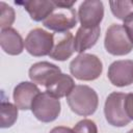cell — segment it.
Returning <instances> with one entry per match:
<instances>
[{
  "mask_svg": "<svg viewBox=\"0 0 133 133\" xmlns=\"http://www.w3.org/2000/svg\"><path fill=\"white\" fill-rule=\"evenodd\" d=\"M66 102L73 112L78 115L87 116L92 114L99 104L98 95L87 85H76L66 97Z\"/></svg>",
  "mask_w": 133,
  "mask_h": 133,
  "instance_id": "obj_1",
  "label": "cell"
},
{
  "mask_svg": "<svg viewBox=\"0 0 133 133\" xmlns=\"http://www.w3.org/2000/svg\"><path fill=\"white\" fill-rule=\"evenodd\" d=\"M103 64L100 58L94 54L81 53L70 63L71 74L78 80L91 81L100 77Z\"/></svg>",
  "mask_w": 133,
  "mask_h": 133,
  "instance_id": "obj_2",
  "label": "cell"
},
{
  "mask_svg": "<svg viewBox=\"0 0 133 133\" xmlns=\"http://www.w3.org/2000/svg\"><path fill=\"white\" fill-rule=\"evenodd\" d=\"M104 46L108 53L115 56L126 55L133 49V44L125 28L119 24H112L107 29Z\"/></svg>",
  "mask_w": 133,
  "mask_h": 133,
  "instance_id": "obj_3",
  "label": "cell"
},
{
  "mask_svg": "<svg viewBox=\"0 0 133 133\" xmlns=\"http://www.w3.org/2000/svg\"><path fill=\"white\" fill-rule=\"evenodd\" d=\"M33 115L43 123H50L57 118L60 113V102L46 92H39L31 106Z\"/></svg>",
  "mask_w": 133,
  "mask_h": 133,
  "instance_id": "obj_4",
  "label": "cell"
},
{
  "mask_svg": "<svg viewBox=\"0 0 133 133\" xmlns=\"http://www.w3.org/2000/svg\"><path fill=\"white\" fill-rule=\"evenodd\" d=\"M126 98V94L123 92H112L110 94L104 105V113L106 121L114 127H125L127 126L131 119L128 117L125 107L124 101Z\"/></svg>",
  "mask_w": 133,
  "mask_h": 133,
  "instance_id": "obj_5",
  "label": "cell"
},
{
  "mask_svg": "<svg viewBox=\"0 0 133 133\" xmlns=\"http://www.w3.org/2000/svg\"><path fill=\"white\" fill-rule=\"evenodd\" d=\"M53 34L42 28L32 29L25 38V48L32 56L49 55L53 47Z\"/></svg>",
  "mask_w": 133,
  "mask_h": 133,
  "instance_id": "obj_6",
  "label": "cell"
},
{
  "mask_svg": "<svg viewBox=\"0 0 133 133\" xmlns=\"http://www.w3.org/2000/svg\"><path fill=\"white\" fill-rule=\"evenodd\" d=\"M78 15L73 8L56 7L50 16L43 21V25L56 32H66L77 24Z\"/></svg>",
  "mask_w": 133,
  "mask_h": 133,
  "instance_id": "obj_7",
  "label": "cell"
},
{
  "mask_svg": "<svg viewBox=\"0 0 133 133\" xmlns=\"http://www.w3.org/2000/svg\"><path fill=\"white\" fill-rule=\"evenodd\" d=\"M104 17V6L99 0L83 1L78 9V19L81 27L95 28L99 27Z\"/></svg>",
  "mask_w": 133,
  "mask_h": 133,
  "instance_id": "obj_8",
  "label": "cell"
},
{
  "mask_svg": "<svg viewBox=\"0 0 133 133\" xmlns=\"http://www.w3.org/2000/svg\"><path fill=\"white\" fill-rule=\"evenodd\" d=\"M108 79L118 87L133 83V60H116L108 69Z\"/></svg>",
  "mask_w": 133,
  "mask_h": 133,
  "instance_id": "obj_9",
  "label": "cell"
},
{
  "mask_svg": "<svg viewBox=\"0 0 133 133\" xmlns=\"http://www.w3.org/2000/svg\"><path fill=\"white\" fill-rule=\"evenodd\" d=\"M53 47L49 56L55 60L63 61L70 58L75 52L74 36L71 32H56L53 34Z\"/></svg>",
  "mask_w": 133,
  "mask_h": 133,
  "instance_id": "obj_10",
  "label": "cell"
},
{
  "mask_svg": "<svg viewBox=\"0 0 133 133\" xmlns=\"http://www.w3.org/2000/svg\"><path fill=\"white\" fill-rule=\"evenodd\" d=\"M39 92L38 87L33 82H21L14 89L12 97L15 105L22 110L31 109L32 103Z\"/></svg>",
  "mask_w": 133,
  "mask_h": 133,
  "instance_id": "obj_11",
  "label": "cell"
},
{
  "mask_svg": "<svg viewBox=\"0 0 133 133\" xmlns=\"http://www.w3.org/2000/svg\"><path fill=\"white\" fill-rule=\"evenodd\" d=\"M45 86L46 91L49 95L56 99H60L63 97H68L76 85L71 76L59 73L51 78Z\"/></svg>",
  "mask_w": 133,
  "mask_h": 133,
  "instance_id": "obj_12",
  "label": "cell"
},
{
  "mask_svg": "<svg viewBox=\"0 0 133 133\" xmlns=\"http://www.w3.org/2000/svg\"><path fill=\"white\" fill-rule=\"evenodd\" d=\"M59 73L61 72L57 65L48 61H41L31 65L29 69V78L34 84L45 86L51 78Z\"/></svg>",
  "mask_w": 133,
  "mask_h": 133,
  "instance_id": "obj_13",
  "label": "cell"
},
{
  "mask_svg": "<svg viewBox=\"0 0 133 133\" xmlns=\"http://www.w3.org/2000/svg\"><path fill=\"white\" fill-rule=\"evenodd\" d=\"M0 45L5 53L9 55H19L23 52L25 43L17 30L14 28H7L1 30Z\"/></svg>",
  "mask_w": 133,
  "mask_h": 133,
  "instance_id": "obj_14",
  "label": "cell"
},
{
  "mask_svg": "<svg viewBox=\"0 0 133 133\" xmlns=\"http://www.w3.org/2000/svg\"><path fill=\"white\" fill-rule=\"evenodd\" d=\"M100 33H101L100 26L95 28L80 27L77 30V33L74 38L75 52H78L81 54L85 50L91 48L100 37Z\"/></svg>",
  "mask_w": 133,
  "mask_h": 133,
  "instance_id": "obj_15",
  "label": "cell"
},
{
  "mask_svg": "<svg viewBox=\"0 0 133 133\" xmlns=\"http://www.w3.org/2000/svg\"><path fill=\"white\" fill-rule=\"evenodd\" d=\"M19 4L23 5L25 10L29 14L30 18L36 22L46 20L50 14L56 8L53 1H37V0H31V1H24L20 2Z\"/></svg>",
  "mask_w": 133,
  "mask_h": 133,
  "instance_id": "obj_16",
  "label": "cell"
},
{
  "mask_svg": "<svg viewBox=\"0 0 133 133\" xmlns=\"http://www.w3.org/2000/svg\"><path fill=\"white\" fill-rule=\"evenodd\" d=\"M18 118V107L9 102L2 101L0 106V126L1 128L11 127Z\"/></svg>",
  "mask_w": 133,
  "mask_h": 133,
  "instance_id": "obj_17",
  "label": "cell"
},
{
  "mask_svg": "<svg viewBox=\"0 0 133 133\" xmlns=\"http://www.w3.org/2000/svg\"><path fill=\"white\" fill-rule=\"evenodd\" d=\"M112 14L119 20H125L129 15L133 12V2L132 1H110L109 2Z\"/></svg>",
  "mask_w": 133,
  "mask_h": 133,
  "instance_id": "obj_18",
  "label": "cell"
},
{
  "mask_svg": "<svg viewBox=\"0 0 133 133\" xmlns=\"http://www.w3.org/2000/svg\"><path fill=\"white\" fill-rule=\"evenodd\" d=\"M15 21V10L4 2H0V27L2 29L10 28Z\"/></svg>",
  "mask_w": 133,
  "mask_h": 133,
  "instance_id": "obj_19",
  "label": "cell"
},
{
  "mask_svg": "<svg viewBox=\"0 0 133 133\" xmlns=\"http://www.w3.org/2000/svg\"><path fill=\"white\" fill-rule=\"evenodd\" d=\"M73 130L75 133H98V128L95 122L87 118L77 123Z\"/></svg>",
  "mask_w": 133,
  "mask_h": 133,
  "instance_id": "obj_20",
  "label": "cell"
},
{
  "mask_svg": "<svg viewBox=\"0 0 133 133\" xmlns=\"http://www.w3.org/2000/svg\"><path fill=\"white\" fill-rule=\"evenodd\" d=\"M124 107L128 117L132 121L133 119V92L126 95V98L124 101Z\"/></svg>",
  "mask_w": 133,
  "mask_h": 133,
  "instance_id": "obj_21",
  "label": "cell"
},
{
  "mask_svg": "<svg viewBox=\"0 0 133 133\" xmlns=\"http://www.w3.org/2000/svg\"><path fill=\"white\" fill-rule=\"evenodd\" d=\"M123 27L125 28L130 41L133 44V12L131 15H129L125 20H124V24Z\"/></svg>",
  "mask_w": 133,
  "mask_h": 133,
  "instance_id": "obj_22",
  "label": "cell"
},
{
  "mask_svg": "<svg viewBox=\"0 0 133 133\" xmlns=\"http://www.w3.org/2000/svg\"><path fill=\"white\" fill-rule=\"evenodd\" d=\"M56 7H62V8H72V6L76 3L75 1H53Z\"/></svg>",
  "mask_w": 133,
  "mask_h": 133,
  "instance_id": "obj_23",
  "label": "cell"
},
{
  "mask_svg": "<svg viewBox=\"0 0 133 133\" xmlns=\"http://www.w3.org/2000/svg\"><path fill=\"white\" fill-rule=\"evenodd\" d=\"M50 133H75L73 129L68 128V127H63V126H59V127H55L53 128Z\"/></svg>",
  "mask_w": 133,
  "mask_h": 133,
  "instance_id": "obj_24",
  "label": "cell"
},
{
  "mask_svg": "<svg viewBox=\"0 0 133 133\" xmlns=\"http://www.w3.org/2000/svg\"><path fill=\"white\" fill-rule=\"evenodd\" d=\"M128 133H133V129H132V130H130V131H129Z\"/></svg>",
  "mask_w": 133,
  "mask_h": 133,
  "instance_id": "obj_25",
  "label": "cell"
},
{
  "mask_svg": "<svg viewBox=\"0 0 133 133\" xmlns=\"http://www.w3.org/2000/svg\"><path fill=\"white\" fill-rule=\"evenodd\" d=\"M132 2H133V1H132Z\"/></svg>",
  "mask_w": 133,
  "mask_h": 133,
  "instance_id": "obj_26",
  "label": "cell"
}]
</instances>
